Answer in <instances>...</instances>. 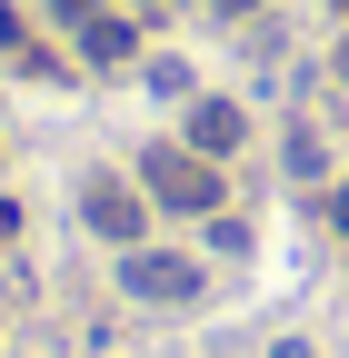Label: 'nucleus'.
Returning <instances> with one entry per match:
<instances>
[{
  "label": "nucleus",
  "instance_id": "nucleus-1",
  "mask_svg": "<svg viewBox=\"0 0 349 358\" xmlns=\"http://www.w3.org/2000/svg\"><path fill=\"white\" fill-rule=\"evenodd\" d=\"M140 189H160V209H220V169H210L190 140H150L140 150Z\"/></svg>",
  "mask_w": 349,
  "mask_h": 358
},
{
  "label": "nucleus",
  "instance_id": "nucleus-2",
  "mask_svg": "<svg viewBox=\"0 0 349 358\" xmlns=\"http://www.w3.org/2000/svg\"><path fill=\"white\" fill-rule=\"evenodd\" d=\"M120 289L140 308H190L200 299V259H170V249H130L120 259Z\"/></svg>",
  "mask_w": 349,
  "mask_h": 358
},
{
  "label": "nucleus",
  "instance_id": "nucleus-3",
  "mask_svg": "<svg viewBox=\"0 0 349 358\" xmlns=\"http://www.w3.org/2000/svg\"><path fill=\"white\" fill-rule=\"evenodd\" d=\"M80 219H90L100 239L140 249V189H130V179H90V189H80Z\"/></svg>",
  "mask_w": 349,
  "mask_h": 358
},
{
  "label": "nucleus",
  "instance_id": "nucleus-4",
  "mask_svg": "<svg viewBox=\"0 0 349 358\" xmlns=\"http://www.w3.org/2000/svg\"><path fill=\"white\" fill-rule=\"evenodd\" d=\"M180 140L200 159H230L240 150V100H190V129H180Z\"/></svg>",
  "mask_w": 349,
  "mask_h": 358
},
{
  "label": "nucleus",
  "instance_id": "nucleus-5",
  "mask_svg": "<svg viewBox=\"0 0 349 358\" xmlns=\"http://www.w3.org/2000/svg\"><path fill=\"white\" fill-rule=\"evenodd\" d=\"M130 50H140V30H130V20H80V60H90V70H120Z\"/></svg>",
  "mask_w": 349,
  "mask_h": 358
},
{
  "label": "nucleus",
  "instance_id": "nucleus-6",
  "mask_svg": "<svg viewBox=\"0 0 349 358\" xmlns=\"http://www.w3.org/2000/svg\"><path fill=\"white\" fill-rule=\"evenodd\" d=\"M329 229H339V239H349V189H329Z\"/></svg>",
  "mask_w": 349,
  "mask_h": 358
},
{
  "label": "nucleus",
  "instance_id": "nucleus-7",
  "mask_svg": "<svg viewBox=\"0 0 349 358\" xmlns=\"http://www.w3.org/2000/svg\"><path fill=\"white\" fill-rule=\"evenodd\" d=\"M50 20H90V0H50Z\"/></svg>",
  "mask_w": 349,
  "mask_h": 358
},
{
  "label": "nucleus",
  "instance_id": "nucleus-8",
  "mask_svg": "<svg viewBox=\"0 0 349 358\" xmlns=\"http://www.w3.org/2000/svg\"><path fill=\"white\" fill-rule=\"evenodd\" d=\"M270 358H310V338H280V348H270Z\"/></svg>",
  "mask_w": 349,
  "mask_h": 358
},
{
  "label": "nucleus",
  "instance_id": "nucleus-9",
  "mask_svg": "<svg viewBox=\"0 0 349 358\" xmlns=\"http://www.w3.org/2000/svg\"><path fill=\"white\" fill-rule=\"evenodd\" d=\"M220 10H249V0H220Z\"/></svg>",
  "mask_w": 349,
  "mask_h": 358
},
{
  "label": "nucleus",
  "instance_id": "nucleus-10",
  "mask_svg": "<svg viewBox=\"0 0 349 358\" xmlns=\"http://www.w3.org/2000/svg\"><path fill=\"white\" fill-rule=\"evenodd\" d=\"M339 70H349V50H339Z\"/></svg>",
  "mask_w": 349,
  "mask_h": 358
}]
</instances>
